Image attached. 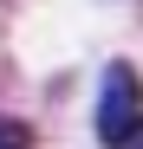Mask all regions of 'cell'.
<instances>
[{
	"label": "cell",
	"mask_w": 143,
	"mask_h": 149,
	"mask_svg": "<svg viewBox=\"0 0 143 149\" xmlns=\"http://www.w3.org/2000/svg\"><path fill=\"white\" fill-rule=\"evenodd\" d=\"M0 149H33V130L20 117H0Z\"/></svg>",
	"instance_id": "7a4b0ae2"
},
{
	"label": "cell",
	"mask_w": 143,
	"mask_h": 149,
	"mask_svg": "<svg viewBox=\"0 0 143 149\" xmlns=\"http://www.w3.org/2000/svg\"><path fill=\"white\" fill-rule=\"evenodd\" d=\"M124 149H143V117H137V130L124 136Z\"/></svg>",
	"instance_id": "3957f363"
},
{
	"label": "cell",
	"mask_w": 143,
	"mask_h": 149,
	"mask_svg": "<svg viewBox=\"0 0 143 149\" xmlns=\"http://www.w3.org/2000/svg\"><path fill=\"white\" fill-rule=\"evenodd\" d=\"M137 117H143L137 65H130V58H111V65H104V91H98V143H104V149H124V136L137 130Z\"/></svg>",
	"instance_id": "6da1fadb"
}]
</instances>
